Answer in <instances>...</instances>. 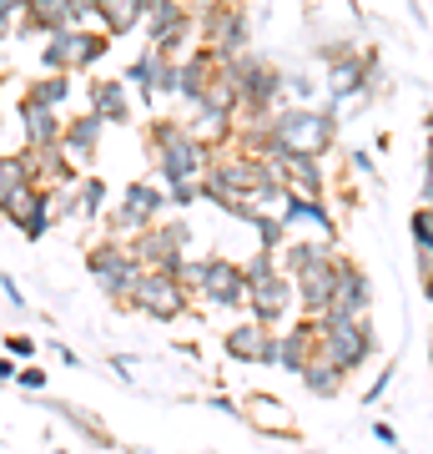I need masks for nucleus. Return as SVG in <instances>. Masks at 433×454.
Here are the masks:
<instances>
[{
	"instance_id": "8",
	"label": "nucleus",
	"mask_w": 433,
	"mask_h": 454,
	"mask_svg": "<svg viewBox=\"0 0 433 454\" xmlns=\"http://www.w3.org/2000/svg\"><path fill=\"white\" fill-rule=\"evenodd\" d=\"M161 212H166V192L161 187H151V182H127L121 187V202H116V212L106 217V238H136L142 227H151V223H161Z\"/></svg>"
},
{
	"instance_id": "26",
	"label": "nucleus",
	"mask_w": 433,
	"mask_h": 454,
	"mask_svg": "<svg viewBox=\"0 0 433 454\" xmlns=\"http://www.w3.org/2000/svg\"><path fill=\"white\" fill-rule=\"evenodd\" d=\"M333 288H337V258L318 273L298 278V303H303V318H322L328 303H333Z\"/></svg>"
},
{
	"instance_id": "46",
	"label": "nucleus",
	"mask_w": 433,
	"mask_h": 454,
	"mask_svg": "<svg viewBox=\"0 0 433 454\" xmlns=\"http://www.w3.org/2000/svg\"><path fill=\"white\" fill-rule=\"evenodd\" d=\"M16 31V26H11V20H0V41H5V35Z\"/></svg>"
},
{
	"instance_id": "32",
	"label": "nucleus",
	"mask_w": 433,
	"mask_h": 454,
	"mask_svg": "<svg viewBox=\"0 0 433 454\" xmlns=\"http://www.w3.org/2000/svg\"><path fill=\"white\" fill-rule=\"evenodd\" d=\"M106 197H112V187H106L101 172L81 177L76 182V217H101V212H106Z\"/></svg>"
},
{
	"instance_id": "31",
	"label": "nucleus",
	"mask_w": 433,
	"mask_h": 454,
	"mask_svg": "<svg viewBox=\"0 0 433 454\" xmlns=\"http://www.w3.org/2000/svg\"><path fill=\"white\" fill-rule=\"evenodd\" d=\"M26 97L50 106V112H61L66 101H71V76H66V71H46V76H35V82L26 86Z\"/></svg>"
},
{
	"instance_id": "3",
	"label": "nucleus",
	"mask_w": 433,
	"mask_h": 454,
	"mask_svg": "<svg viewBox=\"0 0 433 454\" xmlns=\"http://www.w3.org/2000/svg\"><path fill=\"white\" fill-rule=\"evenodd\" d=\"M86 273L97 278V288L112 298V303H127L131 309V288H136V278L146 273L136 253H131L127 238H101L91 253H86Z\"/></svg>"
},
{
	"instance_id": "1",
	"label": "nucleus",
	"mask_w": 433,
	"mask_h": 454,
	"mask_svg": "<svg viewBox=\"0 0 433 454\" xmlns=\"http://www.w3.org/2000/svg\"><path fill=\"white\" fill-rule=\"evenodd\" d=\"M146 142H151V162L161 172V187H172V182H202L212 167V152L207 142H197L187 121L177 116H157L151 127H146Z\"/></svg>"
},
{
	"instance_id": "43",
	"label": "nucleus",
	"mask_w": 433,
	"mask_h": 454,
	"mask_svg": "<svg viewBox=\"0 0 433 454\" xmlns=\"http://www.w3.org/2000/svg\"><path fill=\"white\" fill-rule=\"evenodd\" d=\"M373 439H378V444H398V434H393V424H373Z\"/></svg>"
},
{
	"instance_id": "33",
	"label": "nucleus",
	"mask_w": 433,
	"mask_h": 454,
	"mask_svg": "<svg viewBox=\"0 0 433 454\" xmlns=\"http://www.w3.org/2000/svg\"><path fill=\"white\" fill-rule=\"evenodd\" d=\"M252 238H257V253H282V247H288V227H282V217H273V212H257L252 223Z\"/></svg>"
},
{
	"instance_id": "35",
	"label": "nucleus",
	"mask_w": 433,
	"mask_h": 454,
	"mask_svg": "<svg viewBox=\"0 0 433 454\" xmlns=\"http://www.w3.org/2000/svg\"><path fill=\"white\" fill-rule=\"evenodd\" d=\"M166 202H172V207H192L197 202V182H172V187H166Z\"/></svg>"
},
{
	"instance_id": "39",
	"label": "nucleus",
	"mask_w": 433,
	"mask_h": 454,
	"mask_svg": "<svg viewBox=\"0 0 433 454\" xmlns=\"http://www.w3.org/2000/svg\"><path fill=\"white\" fill-rule=\"evenodd\" d=\"M0 293H5V298H11V309H16V313L26 309V293L16 288V278H11V273H0Z\"/></svg>"
},
{
	"instance_id": "17",
	"label": "nucleus",
	"mask_w": 433,
	"mask_h": 454,
	"mask_svg": "<svg viewBox=\"0 0 433 454\" xmlns=\"http://www.w3.org/2000/svg\"><path fill=\"white\" fill-rule=\"evenodd\" d=\"M277 217H282V227H288L292 238H298V232H318L328 243L337 238V217L328 212V202H318V197H292L288 192V202H282Z\"/></svg>"
},
{
	"instance_id": "29",
	"label": "nucleus",
	"mask_w": 433,
	"mask_h": 454,
	"mask_svg": "<svg viewBox=\"0 0 433 454\" xmlns=\"http://www.w3.org/2000/svg\"><path fill=\"white\" fill-rule=\"evenodd\" d=\"M408 232H414V262H418V273L429 278L433 273V207H414Z\"/></svg>"
},
{
	"instance_id": "15",
	"label": "nucleus",
	"mask_w": 433,
	"mask_h": 454,
	"mask_svg": "<svg viewBox=\"0 0 433 454\" xmlns=\"http://www.w3.org/2000/svg\"><path fill=\"white\" fill-rule=\"evenodd\" d=\"M5 223L20 227V238L41 243V238H46L50 227H56V192H46V187H31L26 197H16V202H11Z\"/></svg>"
},
{
	"instance_id": "47",
	"label": "nucleus",
	"mask_w": 433,
	"mask_h": 454,
	"mask_svg": "<svg viewBox=\"0 0 433 454\" xmlns=\"http://www.w3.org/2000/svg\"><path fill=\"white\" fill-rule=\"evenodd\" d=\"M423 293H429V303H433V273H429V278H423Z\"/></svg>"
},
{
	"instance_id": "41",
	"label": "nucleus",
	"mask_w": 433,
	"mask_h": 454,
	"mask_svg": "<svg viewBox=\"0 0 433 454\" xmlns=\"http://www.w3.org/2000/svg\"><path fill=\"white\" fill-rule=\"evenodd\" d=\"M388 384H393V369H383V373H378V384H373V389L363 394V404H378V399L388 394Z\"/></svg>"
},
{
	"instance_id": "44",
	"label": "nucleus",
	"mask_w": 433,
	"mask_h": 454,
	"mask_svg": "<svg viewBox=\"0 0 433 454\" xmlns=\"http://www.w3.org/2000/svg\"><path fill=\"white\" fill-rule=\"evenodd\" d=\"M16 379V358H0V384H11Z\"/></svg>"
},
{
	"instance_id": "18",
	"label": "nucleus",
	"mask_w": 433,
	"mask_h": 454,
	"mask_svg": "<svg viewBox=\"0 0 433 454\" xmlns=\"http://www.w3.org/2000/svg\"><path fill=\"white\" fill-rule=\"evenodd\" d=\"M313 348H318V318H298V328H288L273 348V364L292 379H303V369L313 364Z\"/></svg>"
},
{
	"instance_id": "7",
	"label": "nucleus",
	"mask_w": 433,
	"mask_h": 454,
	"mask_svg": "<svg viewBox=\"0 0 433 454\" xmlns=\"http://www.w3.org/2000/svg\"><path fill=\"white\" fill-rule=\"evenodd\" d=\"M106 46H112V35L91 31V26L56 31V35H46V46H41V71H66V76L91 71V66L106 56Z\"/></svg>"
},
{
	"instance_id": "5",
	"label": "nucleus",
	"mask_w": 433,
	"mask_h": 454,
	"mask_svg": "<svg viewBox=\"0 0 433 454\" xmlns=\"http://www.w3.org/2000/svg\"><path fill=\"white\" fill-rule=\"evenodd\" d=\"M197 35L222 61H232V56H242V51L252 46V16H247L242 0H207L202 16H197Z\"/></svg>"
},
{
	"instance_id": "23",
	"label": "nucleus",
	"mask_w": 433,
	"mask_h": 454,
	"mask_svg": "<svg viewBox=\"0 0 433 454\" xmlns=\"http://www.w3.org/2000/svg\"><path fill=\"white\" fill-rule=\"evenodd\" d=\"M16 116H20V137H26V146H35V152H46V146H61V127H66V116H61V112H50V106H41V101L20 97Z\"/></svg>"
},
{
	"instance_id": "48",
	"label": "nucleus",
	"mask_w": 433,
	"mask_h": 454,
	"mask_svg": "<svg viewBox=\"0 0 433 454\" xmlns=\"http://www.w3.org/2000/svg\"><path fill=\"white\" fill-rule=\"evenodd\" d=\"M429 369H433V358H429Z\"/></svg>"
},
{
	"instance_id": "9",
	"label": "nucleus",
	"mask_w": 433,
	"mask_h": 454,
	"mask_svg": "<svg viewBox=\"0 0 433 454\" xmlns=\"http://www.w3.org/2000/svg\"><path fill=\"white\" fill-rule=\"evenodd\" d=\"M192 303V293L177 283V273H157V268H146L136 278V288H131V309H142L146 318H157V324H177L182 313Z\"/></svg>"
},
{
	"instance_id": "6",
	"label": "nucleus",
	"mask_w": 433,
	"mask_h": 454,
	"mask_svg": "<svg viewBox=\"0 0 433 454\" xmlns=\"http://www.w3.org/2000/svg\"><path fill=\"white\" fill-rule=\"evenodd\" d=\"M187 247H192V223L187 217H172V223H151L131 238V253L142 268H157V273H177L187 262Z\"/></svg>"
},
{
	"instance_id": "20",
	"label": "nucleus",
	"mask_w": 433,
	"mask_h": 454,
	"mask_svg": "<svg viewBox=\"0 0 433 454\" xmlns=\"http://www.w3.org/2000/svg\"><path fill=\"white\" fill-rule=\"evenodd\" d=\"M86 11H91L101 35H131V31H142L151 0H86Z\"/></svg>"
},
{
	"instance_id": "42",
	"label": "nucleus",
	"mask_w": 433,
	"mask_h": 454,
	"mask_svg": "<svg viewBox=\"0 0 433 454\" xmlns=\"http://www.w3.org/2000/svg\"><path fill=\"white\" fill-rule=\"evenodd\" d=\"M418 187H423V207H433V157H423V182Z\"/></svg>"
},
{
	"instance_id": "21",
	"label": "nucleus",
	"mask_w": 433,
	"mask_h": 454,
	"mask_svg": "<svg viewBox=\"0 0 433 454\" xmlns=\"http://www.w3.org/2000/svg\"><path fill=\"white\" fill-rule=\"evenodd\" d=\"M277 172L288 182L292 197H328V172H322V157H303V152H282L277 157Z\"/></svg>"
},
{
	"instance_id": "30",
	"label": "nucleus",
	"mask_w": 433,
	"mask_h": 454,
	"mask_svg": "<svg viewBox=\"0 0 433 454\" xmlns=\"http://www.w3.org/2000/svg\"><path fill=\"white\" fill-rule=\"evenodd\" d=\"M157 61H161V56H157L151 46H146L142 56H131V66L121 71V82L142 91V106H157V91H151V82H157Z\"/></svg>"
},
{
	"instance_id": "22",
	"label": "nucleus",
	"mask_w": 433,
	"mask_h": 454,
	"mask_svg": "<svg viewBox=\"0 0 433 454\" xmlns=\"http://www.w3.org/2000/svg\"><path fill=\"white\" fill-rule=\"evenodd\" d=\"M227 358H237V364H273V348H277V333L273 328H262V324H237V328H227V339H222Z\"/></svg>"
},
{
	"instance_id": "45",
	"label": "nucleus",
	"mask_w": 433,
	"mask_h": 454,
	"mask_svg": "<svg viewBox=\"0 0 433 454\" xmlns=\"http://www.w3.org/2000/svg\"><path fill=\"white\" fill-rule=\"evenodd\" d=\"M423 131H429V152H423V157H433V116L423 121Z\"/></svg>"
},
{
	"instance_id": "16",
	"label": "nucleus",
	"mask_w": 433,
	"mask_h": 454,
	"mask_svg": "<svg viewBox=\"0 0 433 454\" xmlns=\"http://www.w3.org/2000/svg\"><path fill=\"white\" fill-rule=\"evenodd\" d=\"M182 82H177V97L187 101V106H197V101L207 97L212 91V82H217V76H222V56H217V51L212 46H197L192 56H182Z\"/></svg>"
},
{
	"instance_id": "28",
	"label": "nucleus",
	"mask_w": 433,
	"mask_h": 454,
	"mask_svg": "<svg viewBox=\"0 0 433 454\" xmlns=\"http://www.w3.org/2000/svg\"><path fill=\"white\" fill-rule=\"evenodd\" d=\"M303 384L318 394V399H337V394H343V384H348V373L337 369L333 358H313V364L303 369Z\"/></svg>"
},
{
	"instance_id": "36",
	"label": "nucleus",
	"mask_w": 433,
	"mask_h": 454,
	"mask_svg": "<svg viewBox=\"0 0 433 454\" xmlns=\"http://www.w3.org/2000/svg\"><path fill=\"white\" fill-rule=\"evenodd\" d=\"M5 348H11V358H35V339H26V333H11Z\"/></svg>"
},
{
	"instance_id": "24",
	"label": "nucleus",
	"mask_w": 433,
	"mask_h": 454,
	"mask_svg": "<svg viewBox=\"0 0 433 454\" xmlns=\"http://www.w3.org/2000/svg\"><path fill=\"white\" fill-rule=\"evenodd\" d=\"M333 258H337V247L328 243V238H318V243H307V238H288V247L277 253V273H288L292 283H298V278L328 268Z\"/></svg>"
},
{
	"instance_id": "12",
	"label": "nucleus",
	"mask_w": 433,
	"mask_h": 454,
	"mask_svg": "<svg viewBox=\"0 0 433 454\" xmlns=\"http://www.w3.org/2000/svg\"><path fill=\"white\" fill-rule=\"evenodd\" d=\"M368 309H373L368 273H363L358 262L337 258V288H333V303H328V313H322V318H368Z\"/></svg>"
},
{
	"instance_id": "13",
	"label": "nucleus",
	"mask_w": 433,
	"mask_h": 454,
	"mask_svg": "<svg viewBox=\"0 0 433 454\" xmlns=\"http://www.w3.org/2000/svg\"><path fill=\"white\" fill-rule=\"evenodd\" d=\"M86 0H31L26 5V20L16 31H35V35H56V31H76L86 26Z\"/></svg>"
},
{
	"instance_id": "2",
	"label": "nucleus",
	"mask_w": 433,
	"mask_h": 454,
	"mask_svg": "<svg viewBox=\"0 0 433 454\" xmlns=\"http://www.w3.org/2000/svg\"><path fill=\"white\" fill-rule=\"evenodd\" d=\"M273 137L282 152H303V157H328L337 142V116L328 106H277L273 112Z\"/></svg>"
},
{
	"instance_id": "34",
	"label": "nucleus",
	"mask_w": 433,
	"mask_h": 454,
	"mask_svg": "<svg viewBox=\"0 0 433 454\" xmlns=\"http://www.w3.org/2000/svg\"><path fill=\"white\" fill-rule=\"evenodd\" d=\"M177 82H182V66L161 56V61H157V82H151V91H157V97H177Z\"/></svg>"
},
{
	"instance_id": "4",
	"label": "nucleus",
	"mask_w": 433,
	"mask_h": 454,
	"mask_svg": "<svg viewBox=\"0 0 433 454\" xmlns=\"http://www.w3.org/2000/svg\"><path fill=\"white\" fill-rule=\"evenodd\" d=\"M373 324L368 318H318V348L313 358H333L343 373H358L373 358Z\"/></svg>"
},
{
	"instance_id": "19",
	"label": "nucleus",
	"mask_w": 433,
	"mask_h": 454,
	"mask_svg": "<svg viewBox=\"0 0 433 454\" xmlns=\"http://www.w3.org/2000/svg\"><path fill=\"white\" fill-rule=\"evenodd\" d=\"M368 66H373V56H353V51H348V56H328V76H322V86H328L333 106L368 91Z\"/></svg>"
},
{
	"instance_id": "25",
	"label": "nucleus",
	"mask_w": 433,
	"mask_h": 454,
	"mask_svg": "<svg viewBox=\"0 0 433 454\" xmlns=\"http://www.w3.org/2000/svg\"><path fill=\"white\" fill-rule=\"evenodd\" d=\"M86 97H91V112L101 121H112V127H127L131 121V101H127V82L121 76H97V82L86 86Z\"/></svg>"
},
{
	"instance_id": "37",
	"label": "nucleus",
	"mask_w": 433,
	"mask_h": 454,
	"mask_svg": "<svg viewBox=\"0 0 433 454\" xmlns=\"http://www.w3.org/2000/svg\"><path fill=\"white\" fill-rule=\"evenodd\" d=\"M348 167H353L358 177H373V172H378V167H373V157L363 152V146H353V152H348Z\"/></svg>"
},
{
	"instance_id": "10",
	"label": "nucleus",
	"mask_w": 433,
	"mask_h": 454,
	"mask_svg": "<svg viewBox=\"0 0 433 454\" xmlns=\"http://www.w3.org/2000/svg\"><path fill=\"white\" fill-rule=\"evenodd\" d=\"M292 303H298V283L288 273H273V278H262V283L247 288V318L262 328H277L292 313Z\"/></svg>"
},
{
	"instance_id": "14",
	"label": "nucleus",
	"mask_w": 433,
	"mask_h": 454,
	"mask_svg": "<svg viewBox=\"0 0 433 454\" xmlns=\"http://www.w3.org/2000/svg\"><path fill=\"white\" fill-rule=\"evenodd\" d=\"M101 131H106V121H101L91 106L76 116H66V127H61V152L71 157V167H91L97 162V152H101Z\"/></svg>"
},
{
	"instance_id": "27",
	"label": "nucleus",
	"mask_w": 433,
	"mask_h": 454,
	"mask_svg": "<svg viewBox=\"0 0 433 454\" xmlns=\"http://www.w3.org/2000/svg\"><path fill=\"white\" fill-rule=\"evenodd\" d=\"M31 192V172H26V157L20 152H0V217L11 212L16 197Z\"/></svg>"
},
{
	"instance_id": "38",
	"label": "nucleus",
	"mask_w": 433,
	"mask_h": 454,
	"mask_svg": "<svg viewBox=\"0 0 433 454\" xmlns=\"http://www.w3.org/2000/svg\"><path fill=\"white\" fill-rule=\"evenodd\" d=\"M26 5H31V0H0V20L20 26V20H26Z\"/></svg>"
},
{
	"instance_id": "40",
	"label": "nucleus",
	"mask_w": 433,
	"mask_h": 454,
	"mask_svg": "<svg viewBox=\"0 0 433 454\" xmlns=\"http://www.w3.org/2000/svg\"><path fill=\"white\" fill-rule=\"evenodd\" d=\"M16 384L20 389H46V373L41 369H16Z\"/></svg>"
},
{
	"instance_id": "11",
	"label": "nucleus",
	"mask_w": 433,
	"mask_h": 454,
	"mask_svg": "<svg viewBox=\"0 0 433 454\" xmlns=\"http://www.w3.org/2000/svg\"><path fill=\"white\" fill-rule=\"evenodd\" d=\"M207 309H247V278H242V262L232 258H207V273H202V293H197Z\"/></svg>"
}]
</instances>
